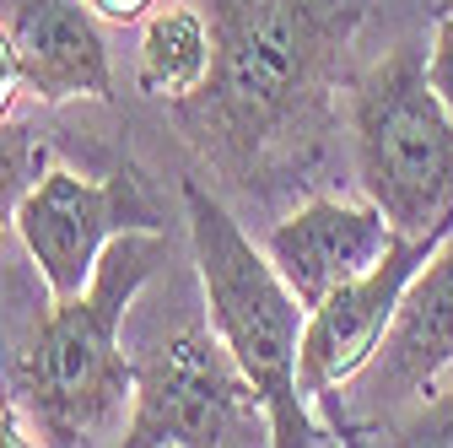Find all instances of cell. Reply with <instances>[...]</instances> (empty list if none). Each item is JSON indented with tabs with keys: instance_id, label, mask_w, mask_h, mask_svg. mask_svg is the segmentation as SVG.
I'll use <instances>...</instances> for the list:
<instances>
[{
	"instance_id": "obj_1",
	"label": "cell",
	"mask_w": 453,
	"mask_h": 448,
	"mask_svg": "<svg viewBox=\"0 0 453 448\" xmlns=\"http://www.w3.org/2000/svg\"><path fill=\"white\" fill-rule=\"evenodd\" d=\"M211 22V76L167 103L216 195L270 205L319 184L351 49L372 0H200Z\"/></svg>"
},
{
	"instance_id": "obj_2",
	"label": "cell",
	"mask_w": 453,
	"mask_h": 448,
	"mask_svg": "<svg viewBox=\"0 0 453 448\" xmlns=\"http://www.w3.org/2000/svg\"><path fill=\"white\" fill-rule=\"evenodd\" d=\"M162 254V228L119 233L76 297H49L17 362V395L33 443H125L135 362L119 351V329Z\"/></svg>"
},
{
	"instance_id": "obj_3",
	"label": "cell",
	"mask_w": 453,
	"mask_h": 448,
	"mask_svg": "<svg viewBox=\"0 0 453 448\" xmlns=\"http://www.w3.org/2000/svg\"><path fill=\"white\" fill-rule=\"evenodd\" d=\"M184 216H189V249L205 292V319L238 357L249 383L270 411V437L280 448H313L324 443V427L308 416V395L297 383V351H303V324L308 308L275 270L265 243L243 233L216 189L200 179H184Z\"/></svg>"
},
{
	"instance_id": "obj_4",
	"label": "cell",
	"mask_w": 453,
	"mask_h": 448,
	"mask_svg": "<svg viewBox=\"0 0 453 448\" xmlns=\"http://www.w3.org/2000/svg\"><path fill=\"white\" fill-rule=\"evenodd\" d=\"M362 195L400 238L453 221V114L426 76L421 43H394L346 87Z\"/></svg>"
},
{
	"instance_id": "obj_5",
	"label": "cell",
	"mask_w": 453,
	"mask_h": 448,
	"mask_svg": "<svg viewBox=\"0 0 453 448\" xmlns=\"http://www.w3.org/2000/svg\"><path fill=\"white\" fill-rule=\"evenodd\" d=\"M130 448H233L275 443L259 389L216 329H179L135 357Z\"/></svg>"
},
{
	"instance_id": "obj_6",
	"label": "cell",
	"mask_w": 453,
	"mask_h": 448,
	"mask_svg": "<svg viewBox=\"0 0 453 448\" xmlns=\"http://www.w3.org/2000/svg\"><path fill=\"white\" fill-rule=\"evenodd\" d=\"M12 228H17L22 249L33 254L49 297L65 303L92 282V270L113 238L141 233V228H162V211L151 205V195L135 174L81 179L71 167L49 162L43 179L17 200Z\"/></svg>"
},
{
	"instance_id": "obj_7",
	"label": "cell",
	"mask_w": 453,
	"mask_h": 448,
	"mask_svg": "<svg viewBox=\"0 0 453 448\" xmlns=\"http://www.w3.org/2000/svg\"><path fill=\"white\" fill-rule=\"evenodd\" d=\"M453 238V221L432 233H416V238H394V249L362 270L357 282L334 287L319 308H308V324H303V351H297V383L308 400H324L334 395L340 383H351L383 346V335L400 313V297L411 287V275Z\"/></svg>"
},
{
	"instance_id": "obj_8",
	"label": "cell",
	"mask_w": 453,
	"mask_h": 448,
	"mask_svg": "<svg viewBox=\"0 0 453 448\" xmlns=\"http://www.w3.org/2000/svg\"><path fill=\"white\" fill-rule=\"evenodd\" d=\"M388 216L367 200H334V195H308L297 211H287L265 233V254L275 259V270L287 275V287L297 292L303 308H319L334 287L357 282L362 270H372L388 249H394Z\"/></svg>"
},
{
	"instance_id": "obj_9",
	"label": "cell",
	"mask_w": 453,
	"mask_h": 448,
	"mask_svg": "<svg viewBox=\"0 0 453 448\" xmlns=\"http://www.w3.org/2000/svg\"><path fill=\"white\" fill-rule=\"evenodd\" d=\"M448 362H453V238L411 275L378 357L357 373L362 400L394 421L421 395H432V383Z\"/></svg>"
},
{
	"instance_id": "obj_10",
	"label": "cell",
	"mask_w": 453,
	"mask_h": 448,
	"mask_svg": "<svg viewBox=\"0 0 453 448\" xmlns=\"http://www.w3.org/2000/svg\"><path fill=\"white\" fill-rule=\"evenodd\" d=\"M6 27L17 38L22 76L38 103H113V66L92 0H12Z\"/></svg>"
},
{
	"instance_id": "obj_11",
	"label": "cell",
	"mask_w": 453,
	"mask_h": 448,
	"mask_svg": "<svg viewBox=\"0 0 453 448\" xmlns=\"http://www.w3.org/2000/svg\"><path fill=\"white\" fill-rule=\"evenodd\" d=\"M211 76V22L205 6H162L141 27L135 49V81L141 92L179 103Z\"/></svg>"
},
{
	"instance_id": "obj_12",
	"label": "cell",
	"mask_w": 453,
	"mask_h": 448,
	"mask_svg": "<svg viewBox=\"0 0 453 448\" xmlns=\"http://www.w3.org/2000/svg\"><path fill=\"white\" fill-rule=\"evenodd\" d=\"M388 443H416V448H453V389L416 400L405 416L388 421Z\"/></svg>"
},
{
	"instance_id": "obj_13",
	"label": "cell",
	"mask_w": 453,
	"mask_h": 448,
	"mask_svg": "<svg viewBox=\"0 0 453 448\" xmlns=\"http://www.w3.org/2000/svg\"><path fill=\"white\" fill-rule=\"evenodd\" d=\"M43 167H49V146L27 125L0 120V179H17L22 189H33L43 179Z\"/></svg>"
},
{
	"instance_id": "obj_14",
	"label": "cell",
	"mask_w": 453,
	"mask_h": 448,
	"mask_svg": "<svg viewBox=\"0 0 453 448\" xmlns=\"http://www.w3.org/2000/svg\"><path fill=\"white\" fill-rule=\"evenodd\" d=\"M426 76L437 87V97L448 103V114H453V0L437 12L432 22V49H426Z\"/></svg>"
},
{
	"instance_id": "obj_15",
	"label": "cell",
	"mask_w": 453,
	"mask_h": 448,
	"mask_svg": "<svg viewBox=\"0 0 453 448\" xmlns=\"http://www.w3.org/2000/svg\"><path fill=\"white\" fill-rule=\"evenodd\" d=\"M17 92H27V76H22V54H17V38H12V27L0 22V120H12V108H17Z\"/></svg>"
},
{
	"instance_id": "obj_16",
	"label": "cell",
	"mask_w": 453,
	"mask_h": 448,
	"mask_svg": "<svg viewBox=\"0 0 453 448\" xmlns=\"http://www.w3.org/2000/svg\"><path fill=\"white\" fill-rule=\"evenodd\" d=\"M92 6H97V17H108V22H135L151 0H92Z\"/></svg>"
},
{
	"instance_id": "obj_17",
	"label": "cell",
	"mask_w": 453,
	"mask_h": 448,
	"mask_svg": "<svg viewBox=\"0 0 453 448\" xmlns=\"http://www.w3.org/2000/svg\"><path fill=\"white\" fill-rule=\"evenodd\" d=\"M22 195H27V189H22L17 179H0V228L17 216V200H22Z\"/></svg>"
},
{
	"instance_id": "obj_18",
	"label": "cell",
	"mask_w": 453,
	"mask_h": 448,
	"mask_svg": "<svg viewBox=\"0 0 453 448\" xmlns=\"http://www.w3.org/2000/svg\"><path fill=\"white\" fill-rule=\"evenodd\" d=\"M17 443H33V437H27V432H22L6 411H0V448H17Z\"/></svg>"
}]
</instances>
